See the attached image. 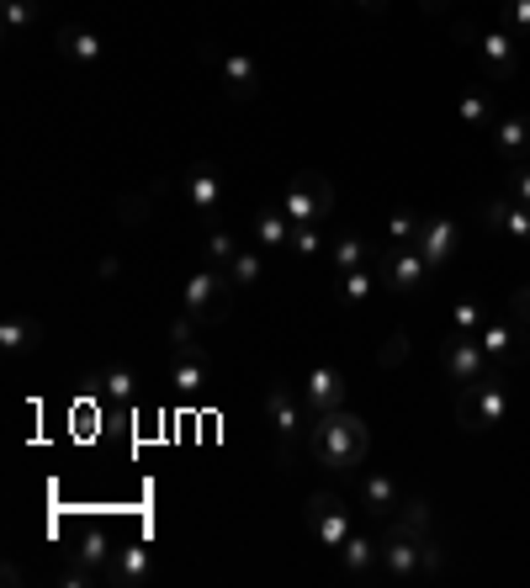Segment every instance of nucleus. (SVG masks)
<instances>
[{
    "label": "nucleus",
    "mask_w": 530,
    "mask_h": 588,
    "mask_svg": "<svg viewBox=\"0 0 530 588\" xmlns=\"http://www.w3.org/2000/svg\"><path fill=\"white\" fill-rule=\"evenodd\" d=\"M366 445H371V429L345 409H329L308 424V456L329 471H355L366 462Z\"/></svg>",
    "instance_id": "nucleus-1"
},
{
    "label": "nucleus",
    "mask_w": 530,
    "mask_h": 588,
    "mask_svg": "<svg viewBox=\"0 0 530 588\" xmlns=\"http://www.w3.org/2000/svg\"><path fill=\"white\" fill-rule=\"evenodd\" d=\"M282 207H287L292 223H324V218L335 212V186H329V180H297Z\"/></svg>",
    "instance_id": "nucleus-2"
},
{
    "label": "nucleus",
    "mask_w": 530,
    "mask_h": 588,
    "mask_svg": "<svg viewBox=\"0 0 530 588\" xmlns=\"http://www.w3.org/2000/svg\"><path fill=\"white\" fill-rule=\"evenodd\" d=\"M74 557H80V584L85 578H96V573H107V562L117 557V535H112V525H85L80 535H74Z\"/></svg>",
    "instance_id": "nucleus-3"
},
{
    "label": "nucleus",
    "mask_w": 530,
    "mask_h": 588,
    "mask_svg": "<svg viewBox=\"0 0 530 588\" xmlns=\"http://www.w3.org/2000/svg\"><path fill=\"white\" fill-rule=\"evenodd\" d=\"M308 530L329 546V551H340L345 540H351V520H345V509H340V498H329V493H313L308 498Z\"/></svg>",
    "instance_id": "nucleus-4"
},
{
    "label": "nucleus",
    "mask_w": 530,
    "mask_h": 588,
    "mask_svg": "<svg viewBox=\"0 0 530 588\" xmlns=\"http://www.w3.org/2000/svg\"><path fill=\"white\" fill-rule=\"evenodd\" d=\"M186 313L196 318V324H207V318H223V281H218V271L207 265V271H196L191 281H186Z\"/></svg>",
    "instance_id": "nucleus-5"
},
{
    "label": "nucleus",
    "mask_w": 530,
    "mask_h": 588,
    "mask_svg": "<svg viewBox=\"0 0 530 588\" xmlns=\"http://www.w3.org/2000/svg\"><path fill=\"white\" fill-rule=\"evenodd\" d=\"M302 398H308V409H313V413L340 409V403H345V382H340V371L313 366V371H308V382H302Z\"/></svg>",
    "instance_id": "nucleus-6"
},
{
    "label": "nucleus",
    "mask_w": 530,
    "mask_h": 588,
    "mask_svg": "<svg viewBox=\"0 0 530 588\" xmlns=\"http://www.w3.org/2000/svg\"><path fill=\"white\" fill-rule=\"evenodd\" d=\"M377 265H382V276H387V281H393L398 292H413V287L424 281V265H430V260H424L419 249H409V244H404V249H393V255H382Z\"/></svg>",
    "instance_id": "nucleus-7"
},
{
    "label": "nucleus",
    "mask_w": 530,
    "mask_h": 588,
    "mask_svg": "<svg viewBox=\"0 0 530 588\" xmlns=\"http://www.w3.org/2000/svg\"><path fill=\"white\" fill-rule=\"evenodd\" d=\"M107 43L91 27H59V59L64 64H101Z\"/></svg>",
    "instance_id": "nucleus-8"
},
{
    "label": "nucleus",
    "mask_w": 530,
    "mask_h": 588,
    "mask_svg": "<svg viewBox=\"0 0 530 588\" xmlns=\"http://www.w3.org/2000/svg\"><path fill=\"white\" fill-rule=\"evenodd\" d=\"M451 244H456V223H446V218H430V223H419V234H413V249H419L430 265H440V260L451 255Z\"/></svg>",
    "instance_id": "nucleus-9"
},
{
    "label": "nucleus",
    "mask_w": 530,
    "mask_h": 588,
    "mask_svg": "<svg viewBox=\"0 0 530 588\" xmlns=\"http://www.w3.org/2000/svg\"><path fill=\"white\" fill-rule=\"evenodd\" d=\"M107 578H117V584H143V578H149V546L117 540V557L107 562Z\"/></svg>",
    "instance_id": "nucleus-10"
},
{
    "label": "nucleus",
    "mask_w": 530,
    "mask_h": 588,
    "mask_svg": "<svg viewBox=\"0 0 530 588\" xmlns=\"http://www.w3.org/2000/svg\"><path fill=\"white\" fill-rule=\"evenodd\" d=\"M186 196H191V207H196V212H223V176H218L213 165L191 170V180H186Z\"/></svg>",
    "instance_id": "nucleus-11"
},
{
    "label": "nucleus",
    "mask_w": 530,
    "mask_h": 588,
    "mask_svg": "<svg viewBox=\"0 0 530 588\" xmlns=\"http://www.w3.org/2000/svg\"><path fill=\"white\" fill-rule=\"evenodd\" d=\"M255 244H260V249H287V244H292V218H287V207H260V212H255Z\"/></svg>",
    "instance_id": "nucleus-12"
},
{
    "label": "nucleus",
    "mask_w": 530,
    "mask_h": 588,
    "mask_svg": "<svg viewBox=\"0 0 530 588\" xmlns=\"http://www.w3.org/2000/svg\"><path fill=\"white\" fill-rule=\"evenodd\" d=\"M223 85H229L234 101H249V96L260 91V64L249 59V54H229V59H223Z\"/></svg>",
    "instance_id": "nucleus-13"
},
{
    "label": "nucleus",
    "mask_w": 530,
    "mask_h": 588,
    "mask_svg": "<svg viewBox=\"0 0 530 588\" xmlns=\"http://www.w3.org/2000/svg\"><path fill=\"white\" fill-rule=\"evenodd\" d=\"M265 413H271V424H276L282 440L302 435V413H297V398L287 393V387H271V393H265Z\"/></svg>",
    "instance_id": "nucleus-14"
},
{
    "label": "nucleus",
    "mask_w": 530,
    "mask_h": 588,
    "mask_svg": "<svg viewBox=\"0 0 530 588\" xmlns=\"http://www.w3.org/2000/svg\"><path fill=\"white\" fill-rule=\"evenodd\" d=\"M38 340H43V324H38V318H5V324H0V350L22 355V350H32Z\"/></svg>",
    "instance_id": "nucleus-15"
},
{
    "label": "nucleus",
    "mask_w": 530,
    "mask_h": 588,
    "mask_svg": "<svg viewBox=\"0 0 530 588\" xmlns=\"http://www.w3.org/2000/svg\"><path fill=\"white\" fill-rule=\"evenodd\" d=\"M361 498H366V509L393 514V509H398V482H393V477H382V471H371V477L361 482Z\"/></svg>",
    "instance_id": "nucleus-16"
},
{
    "label": "nucleus",
    "mask_w": 530,
    "mask_h": 588,
    "mask_svg": "<svg viewBox=\"0 0 530 588\" xmlns=\"http://www.w3.org/2000/svg\"><path fill=\"white\" fill-rule=\"evenodd\" d=\"M170 382H176L180 393H196L207 382V366H202V355L191 350V345H180V360L170 366Z\"/></svg>",
    "instance_id": "nucleus-17"
},
{
    "label": "nucleus",
    "mask_w": 530,
    "mask_h": 588,
    "mask_svg": "<svg viewBox=\"0 0 530 588\" xmlns=\"http://www.w3.org/2000/svg\"><path fill=\"white\" fill-rule=\"evenodd\" d=\"M329 255H335V271H361V265H371V249H366L355 234L335 238V244H329Z\"/></svg>",
    "instance_id": "nucleus-18"
},
{
    "label": "nucleus",
    "mask_w": 530,
    "mask_h": 588,
    "mask_svg": "<svg viewBox=\"0 0 530 588\" xmlns=\"http://www.w3.org/2000/svg\"><path fill=\"white\" fill-rule=\"evenodd\" d=\"M488 223L504 229V234H515V238H530V207H509V202H499V207L488 212Z\"/></svg>",
    "instance_id": "nucleus-19"
},
{
    "label": "nucleus",
    "mask_w": 530,
    "mask_h": 588,
    "mask_svg": "<svg viewBox=\"0 0 530 588\" xmlns=\"http://www.w3.org/2000/svg\"><path fill=\"white\" fill-rule=\"evenodd\" d=\"M482 59L493 64V69H499V80H504V74L515 69V38H504V32H488V38H482Z\"/></svg>",
    "instance_id": "nucleus-20"
},
{
    "label": "nucleus",
    "mask_w": 530,
    "mask_h": 588,
    "mask_svg": "<svg viewBox=\"0 0 530 588\" xmlns=\"http://www.w3.org/2000/svg\"><path fill=\"white\" fill-rule=\"evenodd\" d=\"M260 271H265L260 249H239L234 265H229V281H234V287H255V281H260Z\"/></svg>",
    "instance_id": "nucleus-21"
},
{
    "label": "nucleus",
    "mask_w": 530,
    "mask_h": 588,
    "mask_svg": "<svg viewBox=\"0 0 530 588\" xmlns=\"http://www.w3.org/2000/svg\"><path fill=\"white\" fill-rule=\"evenodd\" d=\"M239 249H244V244H239L234 234H223V229H218V234H207V265H213V271H229Z\"/></svg>",
    "instance_id": "nucleus-22"
},
{
    "label": "nucleus",
    "mask_w": 530,
    "mask_h": 588,
    "mask_svg": "<svg viewBox=\"0 0 530 588\" xmlns=\"http://www.w3.org/2000/svg\"><path fill=\"white\" fill-rule=\"evenodd\" d=\"M340 557H345V567H351V573H371V562H377V551H371V540H366V535H351V540L340 546Z\"/></svg>",
    "instance_id": "nucleus-23"
},
{
    "label": "nucleus",
    "mask_w": 530,
    "mask_h": 588,
    "mask_svg": "<svg viewBox=\"0 0 530 588\" xmlns=\"http://www.w3.org/2000/svg\"><path fill=\"white\" fill-rule=\"evenodd\" d=\"M493 419H504V393H499L493 382H482V393H477V413H472V424H493Z\"/></svg>",
    "instance_id": "nucleus-24"
},
{
    "label": "nucleus",
    "mask_w": 530,
    "mask_h": 588,
    "mask_svg": "<svg viewBox=\"0 0 530 588\" xmlns=\"http://www.w3.org/2000/svg\"><path fill=\"white\" fill-rule=\"evenodd\" d=\"M0 11H5V27L22 32V27H32V16H38V0H0Z\"/></svg>",
    "instance_id": "nucleus-25"
},
{
    "label": "nucleus",
    "mask_w": 530,
    "mask_h": 588,
    "mask_svg": "<svg viewBox=\"0 0 530 588\" xmlns=\"http://www.w3.org/2000/svg\"><path fill=\"white\" fill-rule=\"evenodd\" d=\"M446 366H451L456 376H477V366H482V360H477V350H472L467 340H456V350L446 355Z\"/></svg>",
    "instance_id": "nucleus-26"
},
{
    "label": "nucleus",
    "mask_w": 530,
    "mask_h": 588,
    "mask_svg": "<svg viewBox=\"0 0 530 588\" xmlns=\"http://www.w3.org/2000/svg\"><path fill=\"white\" fill-rule=\"evenodd\" d=\"M340 292H345V302H361V297L371 292V265H361V271H345Z\"/></svg>",
    "instance_id": "nucleus-27"
},
{
    "label": "nucleus",
    "mask_w": 530,
    "mask_h": 588,
    "mask_svg": "<svg viewBox=\"0 0 530 588\" xmlns=\"http://www.w3.org/2000/svg\"><path fill=\"white\" fill-rule=\"evenodd\" d=\"M526 143H530V122H504V127H499V149L520 154Z\"/></svg>",
    "instance_id": "nucleus-28"
},
{
    "label": "nucleus",
    "mask_w": 530,
    "mask_h": 588,
    "mask_svg": "<svg viewBox=\"0 0 530 588\" xmlns=\"http://www.w3.org/2000/svg\"><path fill=\"white\" fill-rule=\"evenodd\" d=\"M133 393H138V387H133V376H127V371H112V376H107V398L133 403Z\"/></svg>",
    "instance_id": "nucleus-29"
},
{
    "label": "nucleus",
    "mask_w": 530,
    "mask_h": 588,
    "mask_svg": "<svg viewBox=\"0 0 530 588\" xmlns=\"http://www.w3.org/2000/svg\"><path fill=\"white\" fill-rule=\"evenodd\" d=\"M482 350L488 355H509L515 350V334H509V329H488V334H482Z\"/></svg>",
    "instance_id": "nucleus-30"
},
{
    "label": "nucleus",
    "mask_w": 530,
    "mask_h": 588,
    "mask_svg": "<svg viewBox=\"0 0 530 588\" xmlns=\"http://www.w3.org/2000/svg\"><path fill=\"white\" fill-rule=\"evenodd\" d=\"M143 207H149L143 196H127V202H122V223H127V229H133V223H143Z\"/></svg>",
    "instance_id": "nucleus-31"
},
{
    "label": "nucleus",
    "mask_w": 530,
    "mask_h": 588,
    "mask_svg": "<svg viewBox=\"0 0 530 588\" xmlns=\"http://www.w3.org/2000/svg\"><path fill=\"white\" fill-rule=\"evenodd\" d=\"M462 117L482 122V117H488V101H482V96H467V101H462Z\"/></svg>",
    "instance_id": "nucleus-32"
},
{
    "label": "nucleus",
    "mask_w": 530,
    "mask_h": 588,
    "mask_svg": "<svg viewBox=\"0 0 530 588\" xmlns=\"http://www.w3.org/2000/svg\"><path fill=\"white\" fill-rule=\"evenodd\" d=\"M355 5H366V11H377V5H382V0H355Z\"/></svg>",
    "instance_id": "nucleus-33"
},
{
    "label": "nucleus",
    "mask_w": 530,
    "mask_h": 588,
    "mask_svg": "<svg viewBox=\"0 0 530 588\" xmlns=\"http://www.w3.org/2000/svg\"><path fill=\"white\" fill-rule=\"evenodd\" d=\"M520 191H526V202H530V176H520Z\"/></svg>",
    "instance_id": "nucleus-34"
},
{
    "label": "nucleus",
    "mask_w": 530,
    "mask_h": 588,
    "mask_svg": "<svg viewBox=\"0 0 530 588\" xmlns=\"http://www.w3.org/2000/svg\"><path fill=\"white\" fill-rule=\"evenodd\" d=\"M526 313H530V292H526Z\"/></svg>",
    "instance_id": "nucleus-35"
},
{
    "label": "nucleus",
    "mask_w": 530,
    "mask_h": 588,
    "mask_svg": "<svg viewBox=\"0 0 530 588\" xmlns=\"http://www.w3.org/2000/svg\"><path fill=\"white\" fill-rule=\"evenodd\" d=\"M424 5H440V0H424Z\"/></svg>",
    "instance_id": "nucleus-36"
}]
</instances>
